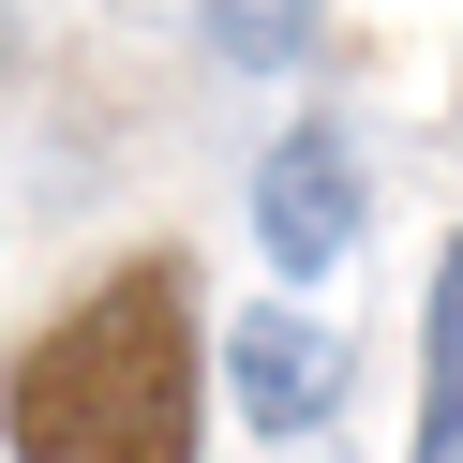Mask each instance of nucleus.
<instances>
[{
	"label": "nucleus",
	"instance_id": "nucleus-1",
	"mask_svg": "<svg viewBox=\"0 0 463 463\" xmlns=\"http://www.w3.org/2000/svg\"><path fill=\"white\" fill-rule=\"evenodd\" d=\"M0 449L15 463H194V269L180 254L105 269L0 373Z\"/></svg>",
	"mask_w": 463,
	"mask_h": 463
},
{
	"label": "nucleus",
	"instance_id": "nucleus-2",
	"mask_svg": "<svg viewBox=\"0 0 463 463\" xmlns=\"http://www.w3.org/2000/svg\"><path fill=\"white\" fill-rule=\"evenodd\" d=\"M254 240H269L284 284H329L359 254V165H344V135H284L254 165Z\"/></svg>",
	"mask_w": 463,
	"mask_h": 463
},
{
	"label": "nucleus",
	"instance_id": "nucleus-3",
	"mask_svg": "<svg viewBox=\"0 0 463 463\" xmlns=\"http://www.w3.org/2000/svg\"><path fill=\"white\" fill-rule=\"evenodd\" d=\"M224 389H240L254 433H314L329 389H344V344L314 329V314H240V329H224Z\"/></svg>",
	"mask_w": 463,
	"mask_h": 463
},
{
	"label": "nucleus",
	"instance_id": "nucleus-4",
	"mask_svg": "<svg viewBox=\"0 0 463 463\" xmlns=\"http://www.w3.org/2000/svg\"><path fill=\"white\" fill-rule=\"evenodd\" d=\"M403 463H463V240L433 254V314H419V449Z\"/></svg>",
	"mask_w": 463,
	"mask_h": 463
},
{
	"label": "nucleus",
	"instance_id": "nucleus-5",
	"mask_svg": "<svg viewBox=\"0 0 463 463\" xmlns=\"http://www.w3.org/2000/svg\"><path fill=\"white\" fill-rule=\"evenodd\" d=\"M194 31L240 75H284V61H314V0H194Z\"/></svg>",
	"mask_w": 463,
	"mask_h": 463
}]
</instances>
